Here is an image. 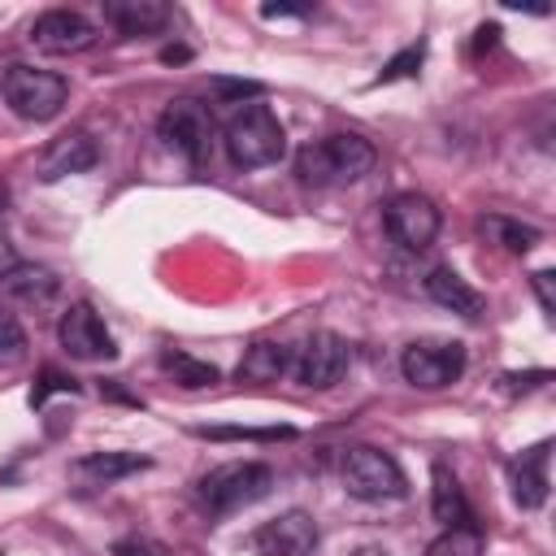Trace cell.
I'll list each match as a JSON object with an SVG mask.
<instances>
[{
    "label": "cell",
    "instance_id": "1",
    "mask_svg": "<svg viewBox=\"0 0 556 556\" xmlns=\"http://www.w3.org/2000/svg\"><path fill=\"white\" fill-rule=\"evenodd\" d=\"M374 169V143L361 135H326L295 156V174L308 187H343Z\"/></svg>",
    "mask_w": 556,
    "mask_h": 556
},
{
    "label": "cell",
    "instance_id": "2",
    "mask_svg": "<svg viewBox=\"0 0 556 556\" xmlns=\"http://www.w3.org/2000/svg\"><path fill=\"white\" fill-rule=\"evenodd\" d=\"M226 152L239 169H261V165H274L282 152H287V130L282 122L274 117L269 104H239L226 122Z\"/></svg>",
    "mask_w": 556,
    "mask_h": 556
},
{
    "label": "cell",
    "instance_id": "3",
    "mask_svg": "<svg viewBox=\"0 0 556 556\" xmlns=\"http://www.w3.org/2000/svg\"><path fill=\"white\" fill-rule=\"evenodd\" d=\"M269 486H274L269 465H261V460H230V465H217V469H208L200 478V504L222 517V513L256 504L261 495H269Z\"/></svg>",
    "mask_w": 556,
    "mask_h": 556
},
{
    "label": "cell",
    "instance_id": "4",
    "mask_svg": "<svg viewBox=\"0 0 556 556\" xmlns=\"http://www.w3.org/2000/svg\"><path fill=\"white\" fill-rule=\"evenodd\" d=\"M4 104L26 117V122H52L61 109H65V96H70V83L52 70H30V65H9L4 70Z\"/></svg>",
    "mask_w": 556,
    "mask_h": 556
},
{
    "label": "cell",
    "instance_id": "5",
    "mask_svg": "<svg viewBox=\"0 0 556 556\" xmlns=\"http://www.w3.org/2000/svg\"><path fill=\"white\" fill-rule=\"evenodd\" d=\"M404 378L417 391H443L465 374V343L456 339H417L400 356Z\"/></svg>",
    "mask_w": 556,
    "mask_h": 556
},
{
    "label": "cell",
    "instance_id": "6",
    "mask_svg": "<svg viewBox=\"0 0 556 556\" xmlns=\"http://www.w3.org/2000/svg\"><path fill=\"white\" fill-rule=\"evenodd\" d=\"M339 473H343L348 495H356V500H400L404 495L400 465L387 452H378V447H365V443L361 447H348Z\"/></svg>",
    "mask_w": 556,
    "mask_h": 556
},
{
    "label": "cell",
    "instance_id": "7",
    "mask_svg": "<svg viewBox=\"0 0 556 556\" xmlns=\"http://www.w3.org/2000/svg\"><path fill=\"white\" fill-rule=\"evenodd\" d=\"M382 226H387V235H391L400 248L421 252V248L434 243V235H439V226H443V213H439V204H434L430 195L404 191V195H391V200H387Z\"/></svg>",
    "mask_w": 556,
    "mask_h": 556
},
{
    "label": "cell",
    "instance_id": "8",
    "mask_svg": "<svg viewBox=\"0 0 556 556\" xmlns=\"http://www.w3.org/2000/svg\"><path fill=\"white\" fill-rule=\"evenodd\" d=\"M156 130H161V139H165L174 152H182L191 165H200V161L208 156V143H213V117H208L204 104H195V100H174V104H165Z\"/></svg>",
    "mask_w": 556,
    "mask_h": 556
},
{
    "label": "cell",
    "instance_id": "9",
    "mask_svg": "<svg viewBox=\"0 0 556 556\" xmlns=\"http://www.w3.org/2000/svg\"><path fill=\"white\" fill-rule=\"evenodd\" d=\"M56 334H61V348H65L74 361H113V356H117V343H113L109 326H104L100 313H96L91 304H83V300L61 313Z\"/></svg>",
    "mask_w": 556,
    "mask_h": 556
},
{
    "label": "cell",
    "instance_id": "10",
    "mask_svg": "<svg viewBox=\"0 0 556 556\" xmlns=\"http://www.w3.org/2000/svg\"><path fill=\"white\" fill-rule=\"evenodd\" d=\"M343 369H348V343L339 334H330V330L308 334L304 348H300V356H295V365H291V374L300 378V387H313V391L334 387L343 378Z\"/></svg>",
    "mask_w": 556,
    "mask_h": 556
},
{
    "label": "cell",
    "instance_id": "11",
    "mask_svg": "<svg viewBox=\"0 0 556 556\" xmlns=\"http://www.w3.org/2000/svg\"><path fill=\"white\" fill-rule=\"evenodd\" d=\"M30 39L39 52H52V56H74V52H87L96 43V26L74 13V9H48L35 17L30 26Z\"/></svg>",
    "mask_w": 556,
    "mask_h": 556
},
{
    "label": "cell",
    "instance_id": "12",
    "mask_svg": "<svg viewBox=\"0 0 556 556\" xmlns=\"http://www.w3.org/2000/svg\"><path fill=\"white\" fill-rule=\"evenodd\" d=\"M252 547L261 556H308L317 547V521L308 513H300V508L278 513L274 521H265L252 534Z\"/></svg>",
    "mask_w": 556,
    "mask_h": 556
},
{
    "label": "cell",
    "instance_id": "13",
    "mask_svg": "<svg viewBox=\"0 0 556 556\" xmlns=\"http://www.w3.org/2000/svg\"><path fill=\"white\" fill-rule=\"evenodd\" d=\"M96 156H100L96 139H91L87 130H70V135H61V139H52V143L43 148V156H39V178H43V182H56V178L83 174V169L96 165Z\"/></svg>",
    "mask_w": 556,
    "mask_h": 556
},
{
    "label": "cell",
    "instance_id": "14",
    "mask_svg": "<svg viewBox=\"0 0 556 556\" xmlns=\"http://www.w3.org/2000/svg\"><path fill=\"white\" fill-rule=\"evenodd\" d=\"M152 460L139 456V452H91L83 460H74V478L87 482V486H109L117 478H130L139 469H148Z\"/></svg>",
    "mask_w": 556,
    "mask_h": 556
},
{
    "label": "cell",
    "instance_id": "15",
    "mask_svg": "<svg viewBox=\"0 0 556 556\" xmlns=\"http://www.w3.org/2000/svg\"><path fill=\"white\" fill-rule=\"evenodd\" d=\"M513 500L521 508H543V500H547V443H539L513 460Z\"/></svg>",
    "mask_w": 556,
    "mask_h": 556
},
{
    "label": "cell",
    "instance_id": "16",
    "mask_svg": "<svg viewBox=\"0 0 556 556\" xmlns=\"http://www.w3.org/2000/svg\"><path fill=\"white\" fill-rule=\"evenodd\" d=\"M426 291H430L434 304H443V308H452L460 317H482V295L456 269H447V265H439V269L426 274Z\"/></svg>",
    "mask_w": 556,
    "mask_h": 556
},
{
    "label": "cell",
    "instance_id": "17",
    "mask_svg": "<svg viewBox=\"0 0 556 556\" xmlns=\"http://www.w3.org/2000/svg\"><path fill=\"white\" fill-rule=\"evenodd\" d=\"M104 17L122 30V35H152L169 22V4L161 0H109Z\"/></svg>",
    "mask_w": 556,
    "mask_h": 556
},
{
    "label": "cell",
    "instance_id": "18",
    "mask_svg": "<svg viewBox=\"0 0 556 556\" xmlns=\"http://www.w3.org/2000/svg\"><path fill=\"white\" fill-rule=\"evenodd\" d=\"M430 513L443 526H469L465 491H460V482H456V473L447 465H434L430 469Z\"/></svg>",
    "mask_w": 556,
    "mask_h": 556
},
{
    "label": "cell",
    "instance_id": "19",
    "mask_svg": "<svg viewBox=\"0 0 556 556\" xmlns=\"http://www.w3.org/2000/svg\"><path fill=\"white\" fill-rule=\"evenodd\" d=\"M0 291H4V295H17V300H26V304H43V300L56 295V274L43 269V265H22V261H17V265L0 278Z\"/></svg>",
    "mask_w": 556,
    "mask_h": 556
},
{
    "label": "cell",
    "instance_id": "20",
    "mask_svg": "<svg viewBox=\"0 0 556 556\" xmlns=\"http://www.w3.org/2000/svg\"><path fill=\"white\" fill-rule=\"evenodd\" d=\"M287 369V348L282 343H252L239 361V382H274Z\"/></svg>",
    "mask_w": 556,
    "mask_h": 556
},
{
    "label": "cell",
    "instance_id": "21",
    "mask_svg": "<svg viewBox=\"0 0 556 556\" xmlns=\"http://www.w3.org/2000/svg\"><path fill=\"white\" fill-rule=\"evenodd\" d=\"M161 365H165V374H174V382L178 387H213L222 374H217V365H208V361H195V356H187V352H165L161 356Z\"/></svg>",
    "mask_w": 556,
    "mask_h": 556
},
{
    "label": "cell",
    "instance_id": "22",
    "mask_svg": "<svg viewBox=\"0 0 556 556\" xmlns=\"http://www.w3.org/2000/svg\"><path fill=\"white\" fill-rule=\"evenodd\" d=\"M426 556H482V534L473 526H447L430 547Z\"/></svg>",
    "mask_w": 556,
    "mask_h": 556
},
{
    "label": "cell",
    "instance_id": "23",
    "mask_svg": "<svg viewBox=\"0 0 556 556\" xmlns=\"http://www.w3.org/2000/svg\"><path fill=\"white\" fill-rule=\"evenodd\" d=\"M482 230H491V235H495L508 252H517V256L539 243V230H534V226H521V222H508V217H486Z\"/></svg>",
    "mask_w": 556,
    "mask_h": 556
},
{
    "label": "cell",
    "instance_id": "24",
    "mask_svg": "<svg viewBox=\"0 0 556 556\" xmlns=\"http://www.w3.org/2000/svg\"><path fill=\"white\" fill-rule=\"evenodd\" d=\"M26 361V330L17 326L13 313L0 308V369H13Z\"/></svg>",
    "mask_w": 556,
    "mask_h": 556
},
{
    "label": "cell",
    "instance_id": "25",
    "mask_svg": "<svg viewBox=\"0 0 556 556\" xmlns=\"http://www.w3.org/2000/svg\"><path fill=\"white\" fill-rule=\"evenodd\" d=\"M200 439H261V443H274V439H291L295 430L291 426H278V430H239V426H195Z\"/></svg>",
    "mask_w": 556,
    "mask_h": 556
},
{
    "label": "cell",
    "instance_id": "26",
    "mask_svg": "<svg viewBox=\"0 0 556 556\" xmlns=\"http://www.w3.org/2000/svg\"><path fill=\"white\" fill-rule=\"evenodd\" d=\"M417 65H421V48H408V52H400L395 61H387V70L378 74V83H391V78H408V74H417Z\"/></svg>",
    "mask_w": 556,
    "mask_h": 556
},
{
    "label": "cell",
    "instance_id": "27",
    "mask_svg": "<svg viewBox=\"0 0 556 556\" xmlns=\"http://www.w3.org/2000/svg\"><path fill=\"white\" fill-rule=\"evenodd\" d=\"M213 91H217L222 100H235V104H243V100L261 96V83H243V78H217V83H213Z\"/></svg>",
    "mask_w": 556,
    "mask_h": 556
},
{
    "label": "cell",
    "instance_id": "28",
    "mask_svg": "<svg viewBox=\"0 0 556 556\" xmlns=\"http://www.w3.org/2000/svg\"><path fill=\"white\" fill-rule=\"evenodd\" d=\"M52 391H78V382H74V378H65V374H56V369H43V382L30 391V404H43Z\"/></svg>",
    "mask_w": 556,
    "mask_h": 556
},
{
    "label": "cell",
    "instance_id": "29",
    "mask_svg": "<svg viewBox=\"0 0 556 556\" xmlns=\"http://www.w3.org/2000/svg\"><path fill=\"white\" fill-rule=\"evenodd\" d=\"M113 556H165V547H156L152 539H117Z\"/></svg>",
    "mask_w": 556,
    "mask_h": 556
},
{
    "label": "cell",
    "instance_id": "30",
    "mask_svg": "<svg viewBox=\"0 0 556 556\" xmlns=\"http://www.w3.org/2000/svg\"><path fill=\"white\" fill-rule=\"evenodd\" d=\"M534 291H539L543 313H556V295H552V269H539V274H534Z\"/></svg>",
    "mask_w": 556,
    "mask_h": 556
},
{
    "label": "cell",
    "instance_id": "31",
    "mask_svg": "<svg viewBox=\"0 0 556 556\" xmlns=\"http://www.w3.org/2000/svg\"><path fill=\"white\" fill-rule=\"evenodd\" d=\"M261 13H265V17H304L308 4H265Z\"/></svg>",
    "mask_w": 556,
    "mask_h": 556
},
{
    "label": "cell",
    "instance_id": "32",
    "mask_svg": "<svg viewBox=\"0 0 556 556\" xmlns=\"http://www.w3.org/2000/svg\"><path fill=\"white\" fill-rule=\"evenodd\" d=\"M13 265H17V256H13V248H9L4 239H0V278H4V274H9Z\"/></svg>",
    "mask_w": 556,
    "mask_h": 556
},
{
    "label": "cell",
    "instance_id": "33",
    "mask_svg": "<svg viewBox=\"0 0 556 556\" xmlns=\"http://www.w3.org/2000/svg\"><path fill=\"white\" fill-rule=\"evenodd\" d=\"M187 56H191L187 48H165V52H161V61H169V65H174V61H187Z\"/></svg>",
    "mask_w": 556,
    "mask_h": 556
},
{
    "label": "cell",
    "instance_id": "34",
    "mask_svg": "<svg viewBox=\"0 0 556 556\" xmlns=\"http://www.w3.org/2000/svg\"><path fill=\"white\" fill-rule=\"evenodd\" d=\"M4 213H9V187H0V222H4Z\"/></svg>",
    "mask_w": 556,
    "mask_h": 556
},
{
    "label": "cell",
    "instance_id": "35",
    "mask_svg": "<svg viewBox=\"0 0 556 556\" xmlns=\"http://www.w3.org/2000/svg\"><path fill=\"white\" fill-rule=\"evenodd\" d=\"M352 556H387V552H382V547H356Z\"/></svg>",
    "mask_w": 556,
    "mask_h": 556
}]
</instances>
